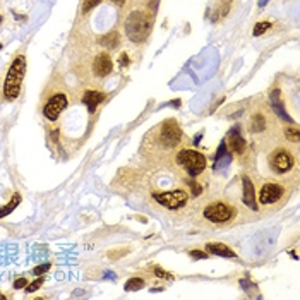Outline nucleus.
<instances>
[{
    "label": "nucleus",
    "mask_w": 300,
    "mask_h": 300,
    "mask_svg": "<svg viewBox=\"0 0 300 300\" xmlns=\"http://www.w3.org/2000/svg\"><path fill=\"white\" fill-rule=\"evenodd\" d=\"M50 270V264H43V266H36L34 270H33V274H36V276H40V274H43V273H46V271Z\"/></svg>",
    "instance_id": "obj_24"
},
{
    "label": "nucleus",
    "mask_w": 300,
    "mask_h": 300,
    "mask_svg": "<svg viewBox=\"0 0 300 300\" xmlns=\"http://www.w3.org/2000/svg\"><path fill=\"white\" fill-rule=\"evenodd\" d=\"M26 57L22 54L12 58L9 70L6 74V81H4V96L7 100H16L21 93V86L24 76H26Z\"/></svg>",
    "instance_id": "obj_2"
},
{
    "label": "nucleus",
    "mask_w": 300,
    "mask_h": 300,
    "mask_svg": "<svg viewBox=\"0 0 300 300\" xmlns=\"http://www.w3.org/2000/svg\"><path fill=\"white\" fill-rule=\"evenodd\" d=\"M237 214V210H235V204L228 202V201H213L210 204H206V208L202 210V216L211 223H216V225H225V223H230L232 220Z\"/></svg>",
    "instance_id": "obj_6"
},
{
    "label": "nucleus",
    "mask_w": 300,
    "mask_h": 300,
    "mask_svg": "<svg viewBox=\"0 0 300 300\" xmlns=\"http://www.w3.org/2000/svg\"><path fill=\"white\" fill-rule=\"evenodd\" d=\"M175 162H177V165L182 168V170H186L187 175H190V177L201 175L202 172L206 170V165H208L206 156H204L201 151L190 150V148L180 150L177 156H175Z\"/></svg>",
    "instance_id": "obj_5"
},
{
    "label": "nucleus",
    "mask_w": 300,
    "mask_h": 300,
    "mask_svg": "<svg viewBox=\"0 0 300 300\" xmlns=\"http://www.w3.org/2000/svg\"><path fill=\"white\" fill-rule=\"evenodd\" d=\"M19 204H21V196H19V194H14V198H12L10 201L6 204V206L0 208V220L6 218L7 214H10L12 211H14L16 208L19 206Z\"/></svg>",
    "instance_id": "obj_17"
},
{
    "label": "nucleus",
    "mask_w": 300,
    "mask_h": 300,
    "mask_svg": "<svg viewBox=\"0 0 300 300\" xmlns=\"http://www.w3.org/2000/svg\"><path fill=\"white\" fill-rule=\"evenodd\" d=\"M285 139H286V141H290V142H295V144H297L298 139H300L298 127H297V126H288L286 129H285Z\"/></svg>",
    "instance_id": "obj_19"
},
{
    "label": "nucleus",
    "mask_w": 300,
    "mask_h": 300,
    "mask_svg": "<svg viewBox=\"0 0 300 300\" xmlns=\"http://www.w3.org/2000/svg\"><path fill=\"white\" fill-rule=\"evenodd\" d=\"M142 286H144V280H142V278H130L129 282L126 283V290H127V292L141 290Z\"/></svg>",
    "instance_id": "obj_20"
},
{
    "label": "nucleus",
    "mask_w": 300,
    "mask_h": 300,
    "mask_svg": "<svg viewBox=\"0 0 300 300\" xmlns=\"http://www.w3.org/2000/svg\"><path fill=\"white\" fill-rule=\"evenodd\" d=\"M105 98H106V94L102 93V91H86V93L82 94V103L88 106L90 114H94L96 108L100 106V103H102Z\"/></svg>",
    "instance_id": "obj_14"
},
{
    "label": "nucleus",
    "mask_w": 300,
    "mask_h": 300,
    "mask_svg": "<svg viewBox=\"0 0 300 300\" xmlns=\"http://www.w3.org/2000/svg\"><path fill=\"white\" fill-rule=\"evenodd\" d=\"M206 250L211 252V254H214V256H222V258H235V256H237L228 246H225V244H218V242L208 244Z\"/></svg>",
    "instance_id": "obj_16"
},
{
    "label": "nucleus",
    "mask_w": 300,
    "mask_h": 300,
    "mask_svg": "<svg viewBox=\"0 0 300 300\" xmlns=\"http://www.w3.org/2000/svg\"><path fill=\"white\" fill-rule=\"evenodd\" d=\"M42 285H43V278H40V276H38V278H36L33 283H30V285H26V292H30V294H33V292L38 290V288L42 286Z\"/></svg>",
    "instance_id": "obj_23"
},
{
    "label": "nucleus",
    "mask_w": 300,
    "mask_h": 300,
    "mask_svg": "<svg viewBox=\"0 0 300 300\" xmlns=\"http://www.w3.org/2000/svg\"><path fill=\"white\" fill-rule=\"evenodd\" d=\"M118 42H120V36H118V33H115V31H112L110 34H106V36H103L102 38V45L103 46H106V48H115L118 45Z\"/></svg>",
    "instance_id": "obj_18"
},
{
    "label": "nucleus",
    "mask_w": 300,
    "mask_h": 300,
    "mask_svg": "<svg viewBox=\"0 0 300 300\" xmlns=\"http://www.w3.org/2000/svg\"><path fill=\"white\" fill-rule=\"evenodd\" d=\"M0 50H2V43H0Z\"/></svg>",
    "instance_id": "obj_31"
},
{
    "label": "nucleus",
    "mask_w": 300,
    "mask_h": 300,
    "mask_svg": "<svg viewBox=\"0 0 300 300\" xmlns=\"http://www.w3.org/2000/svg\"><path fill=\"white\" fill-rule=\"evenodd\" d=\"M112 70H114V60H112L110 55L106 52L96 55L93 60V72L96 78H106Z\"/></svg>",
    "instance_id": "obj_11"
},
{
    "label": "nucleus",
    "mask_w": 300,
    "mask_h": 300,
    "mask_svg": "<svg viewBox=\"0 0 300 300\" xmlns=\"http://www.w3.org/2000/svg\"><path fill=\"white\" fill-rule=\"evenodd\" d=\"M0 22H2V16H0Z\"/></svg>",
    "instance_id": "obj_30"
},
{
    "label": "nucleus",
    "mask_w": 300,
    "mask_h": 300,
    "mask_svg": "<svg viewBox=\"0 0 300 300\" xmlns=\"http://www.w3.org/2000/svg\"><path fill=\"white\" fill-rule=\"evenodd\" d=\"M114 2H115V4H118V6H122V4H124V0H114Z\"/></svg>",
    "instance_id": "obj_28"
},
{
    "label": "nucleus",
    "mask_w": 300,
    "mask_h": 300,
    "mask_svg": "<svg viewBox=\"0 0 300 300\" xmlns=\"http://www.w3.org/2000/svg\"><path fill=\"white\" fill-rule=\"evenodd\" d=\"M232 160H234V154H232L230 150L226 148V142H222V146H220L218 150V156H216V170L226 168L232 163Z\"/></svg>",
    "instance_id": "obj_15"
},
{
    "label": "nucleus",
    "mask_w": 300,
    "mask_h": 300,
    "mask_svg": "<svg viewBox=\"0 0 300 300\" xmlns=\"http://www.w3.org/2000/svg\"><path fill=\"white\" fill-rule=\"evenodd\" d=\"M190 258H194V259H206V258H208V254H206V252L192 250V252H190Z\"/></svg>",
    "instance_id": "obj_25"
},
{
    "label": "nucleus",
    "mask_w": 300,
    "mask_h": 300,
    "mask_svg": "<svg viewBox=\"0 0 300 300\" xmlns=\"http://www.w3.org/2000/svg\"><path fill=\"white\" fill-rule=\"evenodd\" d=\"M150 138H153L160 148L163 150H175L180 142H182V129H180L178 122L175 118H166L158 126L154 132H150Z\"/></svg>",
    "instance_id": "obj_3"
},
{
    "label": "nucleus",
    "mask_w": 300,
    "mask_h": 300,
    "mask_svg": "<svg viewBox=\"0 0 300 300\" xmlns=\"http://www.w3.org/2000/svg\"><path fill=\"white\" fill-rule=\"evenodd\" d=\"M271 26H273V24L268 22V21L258 22V24L254 26V31H252V34H254V36H261V34H264V33H268Z\"/></svg>",
    "instance_id": "obj_21"
},
{
    "label": "nucleus",
    "mask_w": 300,
    "mask_h": 300,
    "mask_svg": "<svg viewBox=\"0 0 300 300\" xmlns=\"http://www.w3.org/2000/svg\"><path fill=\"white\" fill-rule=\"evenodd\" d=\"M271 126H273V120H271L270 114H268L264 108L256 112V114H252V117L249 120V130L256 136L266 134V132L271 129Z\"/></svg>",
    "instance_id": "obj_10"
},
{
    "label": "nucleus",
    "mask_w": 300,
    "mask_h": 300,
    "mask_svg": "<svg viewBox=\"0 0 300 300\" xmlns=\"http://www.w3.org/2000/svg\"><path fill=\"white\" fill-rule=\"evenodd\" d=\"M154 201L160 204V206L166 208V210H182L187 202H189V194L184 189H172V190H165V192H153Z\"/></svg>",
    "instance_id": "obj_7"
},
{
    "label": "nucleus",
    "mask_w": 300,
    "mask_h": 300,
    "mask_svg": "<svg viewBox=\"0 0 300 300\" xmlns=\"http://www.w3.org/2000/svg\"><path fill=\"white\" fill-rule=\"evenodd\" d=\"M0 300H6V297H4V295H2V294H0Z\"/></svg>",
    "instance_id": "obj_29"
},
{
    "label": "nucleus",
    "mask_w": 300,
    "mask_h": 300,
    "mask_svg": "<svg viewBox=\"0 0 300 300\" xmlns=\"http://www.w3.org/2000/svg\"><path fill=\"white\" fill-rule=\"evenodd\" d=\"M285 198H286V189L280 182H266L258 194L261 206H274V204L283 202Z\"/></svg>",
    "instance_id": "obj_8"
},
{
    "label": "nucleus",
    "mask_w": 300,
    "mask_h": 300,
    "mask_svg": "<svg viewBox=\"0 0 300 300\" xmlns=\"http://www.w3.org/2000/svg\"><path fill=\"white\" fill-rule=\"evenodd\" d=\"M67 105H69V98H67L66 93H55L48 98V102L43 106V115L50 120V122H55L58 120V117L62 115V112L66 110Z\"/></svg>",
    "instance_id": "obj_9"
},
{
    "label": "nucleus",
    "mask_w": 300,
    "mask_h": 300,
    "mask_svg": "<svg viewBox=\"0 0 300 300\" xmlns=\"http://www.w3.org/2000/svg\"><path fill=\"white\" fill-rule=\"evenodd\" d=\"M124 28H126V36L132 43H144L151 34L153 16L146 10H132L127 16Z\"/></svg>",
    "instance_id": "obj_1"
},
{
    "label": "nucleus",
    "mask_w": 300,
    "mask_h": 300,
    "mask_svg": "<svg viewBox=\"0 0 300 300\" xmlns=\"http://www.w3.org/2000/svg\"><path fill=\"white\" fill-rule=\"evenodd\" d=\"M242 190H244V204L247 208H250L252 211H258V202H256V192H254V186H252L250 178L249 177H244L242 178Z\"/></svg>",
    "instance_id": "obj_13"
},
{
    "label": "nucleus",
    "mask_w": 300,
    "mask_h": 300,
    "mask_svg": "<svg viewBox=\"0 0 300 300\" xmlns=\"http://www.w3.org/2000/svg\"><path fill=\"white\" fill-rule=\"evenodd\" d=\"M268 168L276 177L288 175L297 168V158L294 151L285 146H276L270 154H268Z\"/></svg>",
    "instance_id": "obj_4"
},
{
    "label": "nucleus",
    "mask_w": 300,
    "mask_h": 300,
    "mask_svg": "<svg viewBox=\"0 0 300 300\" xmlns=\"http://www.w3.org/2000/svg\"><path fill=\"white\" fill-rule=\"evenodd\" d=\"M26 285H28L26 278H19V280H16V282H14V288H18V290H19V288H24Z\"/></svg>",
    "instance_id": "obj_26"
},
{
    "label": "nucleus",
    "mask_w": 300,
    "mask_h": 300,
    "mask_svg": "<svg viewBox=\"0 0 300 300\" xmlns=\"http://www.w3.org/2000/svg\"><path fill=\"white\" fill-rule=\"evenodd\" d=\"M268 2H270V0H259V7H264Z\"/></svg>",
    "instance_id": "obj_27"
},
{
    "label": "nucleus",
    "mask_w": 300,
    "mask_h": 300,
    "mask_svg": "<svg viewBox=\"0 0 300 300\" xmlns=\"http://www.w3.org/2000/svg\"><path fill=\"white\" fill-rule=\"evenodd\" d=\"M100 4H102V0H82V12L94 9V7L100 6Z\"/></svg>",
    "instance_id": "obj_22"
},
{
    "label": "nucleus",
    "mask_w": 300,
    "mask_h": 300,
    "mask_svg": "<svg viewBox=\"0 0 300 300\" xmlns=\"http://www.w3.org/2000/svg\"><path fill=\"white\" fill-rule=\"evenodd\" d=\"M226 148L230 150V153L232 154H238V156H242L244 153L247 151V141H246V138H242V134L238 132V129H234L228 134V138H226Z\"/></svg>",
    "instance_id": "obj_12"
}]
</instances>
